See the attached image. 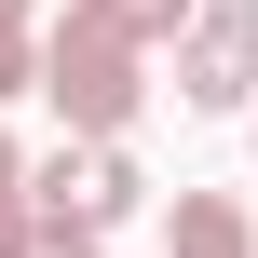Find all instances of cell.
Masks as SVG:
<instances>
[{"mask_svg":"<svg viewBox=\"0 0 258 258\" xmlns=\"http://www.w3.org/2000/svg\"><path fill=\"white\" fill-rule=\"evenodd\" d=\"M41 82V0H0V109Z\"/></svg>","mask_w":258,"mask_h":258,"instance_id":"cell-5","label":"cell"},{"mask_svg":"<svg viewBox=\"0 0 258 258\" xmlns=\"http://www.w3.org/2000/svg\"><path fill=\"white\" fill-rule=\"evenodd\" d=\"M163 54H177V109L231 122V109L258 95V0H190Z\"/></svg>","mask_w":258,"mask_h":258,"instance_id":"cell-3","label":"cell"},{"mask_svg":"<svg viewBox=\"0 0 258 258\" xmlns=\"http://www.w3.org/2000/svg\"><path fill=\"white\" fill-rule=\"evenodd\" d=\"M245 122H258V95H245Z\"/></svg>","mask_w":258,"mask_h":258,"instance_id":"cell-9","label":"cell"},{"mask_svg":"<svg viewBox=\"0 0 258 258\" xmlns=\"http://www.w3.org/2000/svg\"><path fill=\"white\" fill-rule=\"evenodd\" d=\"M0 190H27V136H0Z\"/></svg>","mask_w":258,"mask_h":258,"instance_id":"cell-8","label":"cell"},{"mask_svg":"<svg viewBox=\"0 0 258 258\" xmlns=\"http://www.w3.org/2000/svg\"><path fill=\"white\" fill-rule=\"evenodd\" d=\"M136 204H150V163H136V136H54V150H27V218L122 231Z\"/></svg>","mask_w":258,"mask_h":258,"instance_id":"cell-2","label":"cell"},{"mask_svg":"<svg viewBox=\"0 0 258 258\" xmlns=\"http://www.w3.org/2000/svg\"><path fill=\"white\" fill-rule=\"evenodd\" d=\"M27 231H41V218H27V190H0V258H27Z\"/></svg>","mask_w":258,"mask_h":258,"instance_id":"cell-7","label":"cell"},{"mask_svg":"<svg viewBox=\"0 0 258 258\" xmlns=\"http://www.w3.org/2000/svg\"><path fill=\"white\" fill-rule=\"evenodd\" d=\"M163 258H258V218L231 190H177V218H163Z\"/></svg>","mask_w":258,"mask_h":258,"instance_id":"cell-4","label":"cell"},{"mask_svg":"<svg viewBox=\"0 0 258 258\" xmlns=\"http://www.w3.org/2000/svg\"><path fill=\"white\" fill-rule=\"evenodd\" d=\"M27 258H109V231H68V218H41V231H27Z\"/></svg>","mask_w":258,"mask_h":258,"instance_id":"cell-6","label":"cell"},{"mask_svg":"<svg viewBox=\"0 0 258 258\" xmlns=\"http://www.w3.org/2000/svg\"><path fill=\"white\" fill-rule=\"evenodd\" d=\"M177 14H190V0H68V14L41 27V82H27V95H54L68 136H136L150 54L177 41Z\"/></svg>","mask_w":258,"mask_h":258,"instance_id":"cell-1","label":"cell"}]
</instances>
